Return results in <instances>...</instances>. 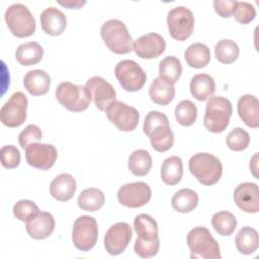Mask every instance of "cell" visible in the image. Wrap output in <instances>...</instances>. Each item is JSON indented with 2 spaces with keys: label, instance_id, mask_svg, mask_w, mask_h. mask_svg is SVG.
I'll return each instance as SVG.
<instances>
[{
  "label": "cell",
  "instance_id": "cell-1",
  "mask_svg": "<svg viewBox=\"0 0 259 259\" xmlns=\"http://www.w3.org/2000/svg\"><path fill=\"white\" fill-rule=\"evenodd\" d=\"M143 130L157 152L163 153L173 147L174 135L166 114L157 110L150 111L145 117Z\"/></svg>",
  "mask_w": 259,
  "mask_h": 259
},
{
  "label": "cell",
  "instance_id": "cell-2",
  "mask_svg": "<svg viewBox=\"0 0 259 259\" xmlns=\"http://www.w3.org/2000/svg\"><path fill=\"white\" fill-rule=\"evenodd\" d=\"M187 246L190 250V258L220 259V246L212 237L210 231L205 227H195L191 229L186 238Z\"/></svg>",
  "mask_w": 259,
  "mask_h": 259
},
{
  "label": "cell",
  "instance_id": "cell-3",
  "mask_svg": "<svg viewBox=\"0 0 259 259\" xmlns=\"http://www.w3.org/2000/svg\"><path fill=\"white\" fill-rule=\"evenodd\" d=\"M190 173L203 185L215 184L223 173L221 161L209 153L194 154L188 163Z\"/></svg>",
  "mask_w": 259,
  "mask_h": 259
},
{
  "label": "cell",
  "instance_id": "cell-4",
  "mask_svg": "<svg viewBox=\"0 0 259 259\" xmlns=\"http://www.w3.org/2000/svg\"><path fill=\"white\" fill-rule=\"evenodd\" d=\"M100 35L106 47L114 54L123 55L133 50V39L124 22L109 19L100 28Z\"/></svg>",
  "mask_w": 259,
  "mask_h": 259
},
{
  "label": "cell",
  "instance_id": "cell-5",
  "mask_svg": "<svg viewBox=\"0 0 259 259\" xmlns=\"http://www.w3.org/2000/svg\"><path fill=\"white\" fill-rule=\"evenodd\" d=\"M233 112L232 103L223 96H211L206 103L203 124L211 133L224 132L229 123Z\"/></svg>",
  "mask_w": 259,
  "mask_h": 259
},
{
  "label": "cell",
  "instance_id": "cell-6",
  "mask_svg": "<svg viewBox=\"0 0 259 259\" xmlns=\"http://www.w3.org/2000/svg\"><path fill=\"white\" fill-rule=\"evenodd\" d=\"M4 19L10 32L16 37H28L35 32V19L30 10L21 3L8 6Z\"/></svg>",
  "mask_w": 259,
  "mask_h": 259
},
{
  "label": "cell",
  "instance_id": "cell-7",
  "mask_svg": "<svg viewBox=\"0 0 259 259\" xmlns=\"http://www.w3.org/2000/svg\"><path fill=\"white\" fill-rule=\"evenodd\" d=\"M56 98L69 111L81 112L88 108L91 101L90 94L85 86L62 82L55 91Z\"/></svg>",
  "mask_w": 259,
  "mask_h": 259
},
{
  "label": "cell",
  "instance_id": "cell-8",
  "mask_svg": "<svg viewBox=\"0 0 259 259\" xmlns=\"http://www.w3.org/2000/svg\"><path fill=\"white\" fill-rule=\"evenodd\" d=\"M167 24L170 35L178 41L186 40L194 29V15L185 6H177L168 12Z\"/></svg>",
  "mask_w": 259,
  "mask_h": 259
},
{
  "label": "cell",
  "instance_id": "cell-9",
  "mask_svg": "<svg viewBox=\"0 0 259 259\" xmlns=\"http://www.w3.org/2000/svg\"><path fill=\"white\" fill-rule=\"evenodd\" d=\"M28 100L26 95L17 91L2 105L0 109V120L7 127H18L26 120Z\"/></svg>",
  "mask_w": 259,
  "mask_h": 259
},
{
  "label": "cell",
  "instance_id": "cell-10",
  "mask_svg": "<svg viewBox=\"0 0 259 259\" xmlns=\"http://www.w3.org/2000/svg\"><path fill=\"white\" fill-rule=\"evenodd\" d=\"M98 238V226L94 218L81 215L74 222L72 239L74 246L83 252L91 250Z\"/></svg>",
  "mask_w": 259,
  "mask_h": 259
},
{
  "label": "cell",
  "instance_id": "cell-11",
  "mask_svg": "<svg viewBox=\"0 0 259 259\" xmlns=\"http://www.w3.org/2000/svg\"><path fill=\"white\" fill-rule=\"evenodd\" d=\"M114 74L120 86L128 92L139 91L144 87L147 80L145 71L133 60L120 61L115 66Z\"/></svg>",
  "mask_w": 259,
  "mask_h": 259
},
{
  "label": "cell",
  "instance_id": "cell-12",
  "mask_svg": "<svg viewBox=\"0 0 259 259\" xmlns=\"http://www.w3.org/2000/svg\"><path fill=\"white\" fill-rule=\"evenodd\" d=\"M105 113L107 118L122 132H131L138 126L140 119L139 111L122 101L114 100L109 103Z\"/></svg>",
  "mask_w": 259,
  "mask_h": 259
},
{
  "label": "cell",
  "instance_id": "cell-13",
  "mask_svg": "<svg viewBox=\"0 0 259 259\" xmlns=\"http://www.w3.org/2000/svg\"><path fill=\"white\" fill-rule=\"evenodd\" d=\"M151 197V187L142 181L126 183L122 185L117 192L119 203L131 208H138L146 205Z\"/></svg>",
  "mask_w": 259,
  "mask_h": 259
},
{
  "label": "cell",
  "instance_id": "cell-14",
  "mask_svg": "<svg viewBox=\"0 0 259 259\" xmlns=\"http://www.w3.org/2000/svg\"><path fill=\"white\" fill-rule=\"evenodd\" d=\"M58 157V152L52 144L33 143L25 149V159L29 166L41 171L51 169Z\"/></svg>",
  "mask_w": 259,
  "mask_h": 259
},
{
  "label": "cell",
  "instance_id": "cell-15",
  "mask_svg": "<svg viewBox=\"0 0 259 259\" xmlns=\"http://www.w3.org/2000/svg\"><path fill=\"white\" fill-rule=\"evenodd\" d=\"M131 226L125 222L112 225L104 236V247L109 255L116 256L123 253L132 239Z\"/></svg>",
  "mask_w": 259,
  "mask_h": 259
},
{
  "label": "cell",
  "instance_id": "cell-16",
  "mask_svg": "<svg viewBox=\"0 0 259 259\" xmlns=\"http://www.w3.org/2000/svg\"><path fill=\"white\" fill-rule=\"evenodd\" d=\"M85 87L88 90L94 105L100 111H105L108 104L114 101L116 98L114 87L102 77H91L87 80Z\"/></svg>",
  "mask_w": 259,
  "mask_h": 259
},
{
  "label": "cell",
  "instance_id": "cell-17",
  "mask_svg": "<svg viewBox=\"0 0 259 259\" xmlns=\"http://www.w3.org/2000/svg\"><path fill=\"white\" fill-rule=\"evenodd\" d=\"M166 49L165 39L158 33L150 32L137 38L133 44V51L142 59H155Z\"/></svg>",
  "mask_w": 259,
  "mask_h": 259
},
{
  "label": "cell",
  "instance_id": "cell-18",
  "mask_svg": "<svg viewBox=\"0 0 259 259\" xmlns=\"http://www.w3.org/2000/svg\"><path fill=\"white\" fill-rule=\"evenodd\" d=\"M234 201L243 211L257 213L259 211L258 185L253 182L240 183L234 191Z\"/></svg>",
  "mask_w": 259,
  "mask_h": 259
},
{
  "label": "cell",
  "instance_id": "cell-19",
  "mask_svg": "<svg viewBox=\"0 0 259 259\" xmlns=\"http://www.w3.org/2000/svg\"><path fill=\"white\" fill-rule=\"evenodd\" d=\"M27 234L35 240H42L52 235L55 229L54 217L46 211H39L35 217L26 222Z\"/></svg>",
  "mask_w": 259,
  "mask_h": 259
},
{
  "label": "cell",
  "instance_id": "cell-20",
  "mask_svg": "<svg viewBox=\"0 0 259 259\" xmlns=\"http://www.w3.org/2000/svg\"><path fill=\"white\" fill-rule=\"evenodd\" d=\"M42 30L52 36L62 34L67 27L66 15L56 7H48L40 14Z\"/></svg>",
  "mask_w": 259,
  "mask_h": 259
},
{
  "label": "cell",
  "instance_id": "cell-21",
  "mask_svg": "<svg viewBox=\"0 0 259 259\" xmlns=\"http://www.w3.org/2000/svg\"><path fill=\"white\" fill-rule=\"evenodd\" d=\"M76 189V179L69 173L59 174L50 184V193L58 201L70 200L74 196Z\"/></svg>",
  "mask_w": 259,
  "mask_h": 259
},
{
  "label": "cell",
  "instance_id": "cell-22",
  "mask_svg": "<svg viewBox=\"0 0 259 259\" xmlns=\"http://www.w3.org/2000/svg\"><path fill=\"white\" fill-rule=\"evenodd\" d=\"M238 113L244 123L252 128L259 126V101L251 94H245L238 100Z\"/></svg>",
  "mask_w": 259,
  "mask_h": 259
},
{
  "label": "cell",
  "instance_id": "cell-23",
  "mask_svg": "<svg viewBox=\"0 0 259 259\" xmlns=\"http://www.w3.org/2000/svg\"><path fill=\"white\" fill-rule=\"evenodd\" d=\"M23 85L28 93L33 96L46 94L51 86L49 74L42 70H32L26 73L23 79Z\"/></svg>",
  "mask_w": 259,
  "mask_h": 259
},
{
  "label": "cell",
  "instance_id": "cell-24",
  "mask_svg": "<svg viewBox=\"0 0 259 259\" xmlns=\"http://www.w3.org/2000/svg\"><path fill=\"white\" fill-rule=\"evenodd\" d=\"M189 88L195 99L205 101L215 92V81L207 74H197L191 78Z\"/></svg>",
  "mask_w": 259,
  "mask_h": 259
},
{
  "label": "cell",
  "instance_id": "cell-25",
  "mask_svg": "<svg viewBox=\"0 0 259 259\" xmlns=\"http://www.w3.org/2000/svg\"><path fill=\"white\" fill-rule=\"evenodd\" d=\"M209 48L201 42L191 44L184 52V59L187 65L194 69H201L210 62Z\"/></svg>",
  "mask_w": 259,
  "mask_h": 259
},
{
  "label": "cell",
  "instance_id": "cell-26",
  "mask_svg": "<svg viewBox=\"0 0 259 259\" xmlns=\"http://www.w3.org/2000/svg\"><path fill=\"white\" fill-rule=\"evenodd\" d=\"M149 95L154 103L168 105L175 96V88L173 84L158 77L152 82L149 88Z\"/></svg>",
  "mask_w": 259,
  "mask_h": 259
},
{
  "label": "cell",
  "instance_id": "cell-27",
  "mask_svg": "<svg viewBox=\"0 0 259 259\" xmlns=\"http://www.w3.org/2000/svg\"><path fill=\"white\" fill-rule=\"evenodd\" d=\"M44 56L42 47L35 41L21 44L15 51V58L22 66H32L39 63Z\"/></svg>",
  "mask_w": 259,
  "mask_h": 259
},
{
  "label": "cell",
  "instance_id": "cell-28",
  "mask_svg": "<svg viewBox=\"0 0 259 259\" xmlns=\"http://www.w3.org/2000/svg\"><path fill=\"white\" fill-rule=\"evenodd\" d=\"M236 248L244 255L254 253L259 247L258 232L251 227H243L236 235Z\"/></svg>",
  "mask_w": 259,
  "mask_h": 259
},
{
  "label": "cell",
  "instance_id": "cell-29",
  "mask_svg": "<svg viewBox=\"0 0 259 259\" xmlns=\"http://www.w3.org/2000/svg\"><path fill=\"white\" fill-rule=\"evenodd\" d=\"M134 229L137 233V238L143 241H153L158 239L157 222L149 214L141 213L134 219Z\"/></svg>",
  "mask_w": 259,
  "mask_h": 259
},
{
  "label": "cell",
  "instance_id": "cell-30",
  "mask_svg": "<svg viewBox=\"0 0 259 259\" xmlns=\"http://www.w3.org/2000/svg\"><path fill=\"white\" fill-rule=\"evenodd\" d=\"M174 210L180 213L192 211L198 204L197 193L190 188H182L175 192L171 200Z\"/></svg>",
  "mask_w": 259,
  "mask_h": 259
},
{
  "label": "cell",
  "instance_id": "cell-31",
  "mask_svg": "<svg viewBox=\"0 0 259 259\" xmlns=\"http://www.w3.org/2000/svg\"><path fill=\"white\" fill-rule=\"evenodd\" d=\"M105 201L103 192L94 187L84 189L78 196V206L85 211L94 212L99 210Z\"/></svg>",
  "mask_w": 259,
  "mask_h": 259
},
{
  "label": "cell",
  "instance_id": "cell-32",
  "mask_svg": "<svg viewBox=\"0 0 259 259\" xmlns=\"http://www.w3.org/2000/svg\"><path fill=\"white\" fill-rule=\"evenodd\" d=\"M183 175L182 161L177 156L167 158L161 168V178L167 185H176Z\"/></svg>",
  "mask_w": 259,
  "mask_h": 259
},
{
  "label": "cell",
  "instance_id": "cell-33",
  "mask_svg": "<svg viewBox=\"0 0 259 259\" xmlns=\"http://www.w3.org/2000/svg\"><path fill=\"white\" fill-rule=\"evenodd\" d=\"M152 168V157L146 150L134 151L128 158V169L136 176L147 175Z\"/></svg>",
  "mask_w": 259,
  "mask_h": 259
},
{
  "label": "cell",
  "instance_id": "cell-34",
  "mask_svg": "<svg viewBox=\"0 0 259 259\" xmlns=\"http://www.w3.org/2000/svg\"><path fill=\"white\" fill-rule=\"evenodd\" d=\"M182 74V65L174 56H167L159 65V77L170 84H175Z\"/></svg>",
  "mask_w": 259,
  "mask_h": 259
},
{
  "label": "cell",
  "instance_id": "cell-35",
  "mask_svg": "<svg viewBox=\"0 0 259 259\" xmlns=\"http://www.w3.org/2000/svg\"><path fill=\"white\" fill-rule=\"evenodd\" d=\"M217 60L222 64H232L239 58L240 49L238 45L231 39L220 40L214 48Z\"/></svg>",
  "mask_w": 259,
  "mask_h": 259
},
{
  "label": "cell",
  "instance_id": "cell-36",
  "mask_svg": "<svg viewBox=\"0 0 259 259\" xmlns=\"http://www.w3.org/2000/svg\"><path fill=\"white\" fill-rule=\"evenodd\" d=\"M176 121L182 126L192 125L197 118V107L191 100H181L175 107Z\"/></svg>",
  "mask_w": 259,
  "mask_h": 259
},
{
  "label": "cell",
  "instance_id": "cell-37",
  "mask_svg": "<svg viewBox=\"0 0 259 259\" xmlns=\"http://www.w3.org/2000/svg\"><path fill=\"white\" fill-rule=\"evenodd\" d=\"M211 224L219 235L230 236L237 228V219L229 211H219L213 214Z\"/></svg>",
  "mask_w": 259,
  "mask_h": 259
},
{
  "label": "cell",
  "instance_id": "cell-38",
  "mask_svg": "<svg viewBox=\"0 0 259 259\" xmlns=\"http://www.w3.org/2000/svg\"><path fill=\"white\" fill-rule=\"evenodd\" d=\"M226 144L232 151H243L247 149L250 144V135L244 128L236 127L228 134L226 138Z\"/></svg>",
  "mask_w": 259,
  "mask_h": 259
},
{
  "label": "cell",
  "instance_id": "cell-39",
  "mask_svg": "<svg viewBox=\"0 0 259 259\" xmlns=\"http://www.w3.org/2000/svg\"><path fill=\"white\" fill-rule=\"evenodd\" d=\"M12 210L14 217L21 222H27L39 212L38 206L35 202L28 199H21L17 201L13 205Z\"/></svg>",
  "mask_w": 259,
  "mask_h": 259
},
{
  "label": "cell",
  "instance_id": "cell-40",
  "mask_svg": "<svg viewBox=\"0 0 259 259\" xmlns=\"http://www.w3.org/2000/svg\"><path fill=\"white\" fill-rule=\"evenodd\" d=\"M257 11L253 4L245 1H238L234 10V17L242 24H248L256 17Z\"/></svg>",
  "mask_w": 259,
  "mask_h": 259
},
{
  "label": "cell",
  "instance_id": "cell-41",
  "mask_svg": "<svg viewBox=\"0 0 259 259\" xmlns=\"http://www.w3.org/2000/svg\"><path fill=\"white\" fill-rule=\"evenodd\" d=\"M1 165L6 169H14L18 167L21 156L18 149L13 145L3 146L0 150Z\"/></svg>",
  "mask_w": 259,
  "mask_h": 259
},
{
  "label": "cell",
  "instance_id": "cell-42",
  "mask_svg": "<svg viewBox=\"0 0 259 259\" xmlns=\"http://www.w3.org/2000/svg\"><path fill=\"white\" fill-rule=\"evenodd\" d=\"M160 248V240L155 239L153 241H143L136 239L134 245L135 253L141 258H151L158 254Z\"/></svg>",
  "mask_w": 259,
  "mask_h": 259
},
{
  "label": "cell",
  "instance_id": "cell-43",
  "mask_svg": "<svg viewBox=\"0 0 259 259\" xmlns=\"http://www.w3.org/2000/svg\"><path fill=\"white\" fill-rule=\"evenodd\" d=\"M41 138V130L35 124H29L19 133L18 142L22 149H26L29 145L40 142Z\"/></svg>",
  "mask_w": 259,
  "mask_h": 259
},
{
  "label": "cell",
  "instance_id": "cell-44",
  "mask_svg": "<svg viewBox=\"0 0 259 259\" xmlns=\"http://www.w3.org/2000/svg\"><path fill=\"white\" fill-rule=\"evenodd\" d=\"M236 0H214L213 1V7L215 12L223 18L230 17L235 10V7L237 5Z\"/></svg>",
  "mask_w": 259,
  "mask_h": 259
},
{
  "label": "cell",
  "instance_id": "cell-45",
  "mask_svg": "<svg viewBox=\"0 0 259 259\" xmlns=\"http://www.w3.org/2000/svg\"><path fill=\"white\" fill-rule=\"evenodd\" d=\"M58 3L62 6H64V7L69 8V9H79L86 3V1H78V0L72 1V0H69V1H65V2L59 1Z\"/></svg>",
  "mask_w": 259,
  "mask_h": 259
},
{
  "label": "cell",
  "instance_id": "cell-46",
  "mask_svg": "<svg viewBox=\"0 0 259 259\" xmlns=\"http://www.w3.org/2000/svg\"><path fill=\"white\" fill-rule=\"evenodd\" d=\"M256 159H257V154H255V156L253 157V159H252V161H251V163H253L254 166H253L252 164H250V169L252 170L254 176H257V173H256V170H257V162H256Z\"/></svg>",
  "mask_w": 259,
  "mask_h": 259
}]
</instances>
